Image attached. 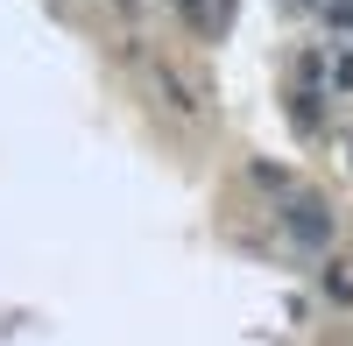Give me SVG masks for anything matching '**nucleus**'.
<instances>
[{
  "label": "nucleus",
  "instance_id": "obj_1",
  "mask_svg": "<svg viewBox=\"0 0 353 346\" xmlns=\"http://www.w3.org/2000/svg\"><path fill=\"white\" fill-rule=\"evenodd\" d=\"M290 234H297V241H325L332 234L325 205H318V198H290Z\"/></svg>",
  "mask_w": 353,
  "mask_h": 346
}]
</instances>
